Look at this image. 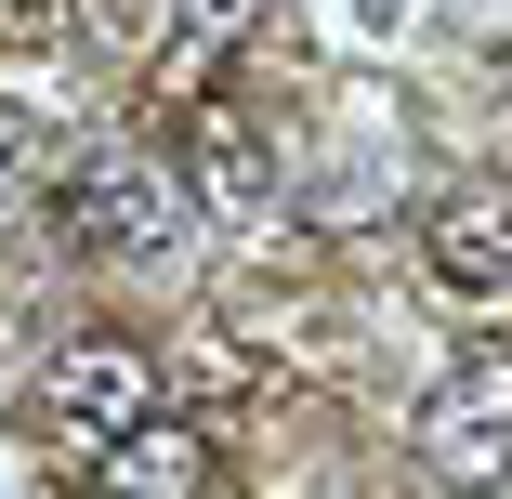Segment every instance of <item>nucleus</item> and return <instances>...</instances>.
<instances>
[{
    "instance_id": "f03ea898",
    "label": "nucleus",
    "mask_w": 512,
    "mask_h": 499,
    "mask_svg": "<svg viewBox=\"0 0 512 499\" xmlns=\"http://www.w3.org/2000/svg\"><path fill=\"white\" fill-rule=\"evenodd\" d=\"M40 421L79 447V460H106L132 421H158V355L145 342H66L40 368Z\"/></svg>"
},
{
    "instance_id": "6e6552de",
    "label": "nucleus",
    "mask_w": 512,
    "mask_h": 499,
    "mask_svg": "<svg viewBox=\"0 0 512 499\" xmlns=\"http://www.w3.org/2000/svg\"><path fill=\"white\" fill-rule=\"evenodd\" d=\"M27 211H40V145H27V119L0 106V250L27 237Z\"/></svg>"
},
{
    "instance_id": "20e7f679",
    "label": "nucleus",
    "mask_w": 512,
    "mask_h": 499,
    "mask_svg": "<svg viewBox=\"0 0 512 499\" xmlns=\"http://www.w3.org/2000/svg\"><path fill=\"white\" fill-rule=\"evenodd\" d=\"M421 447H434L447 486H499L512 473V355H460L447 368V394L421 408Z\"/></svg>"
},
{
    "instance_id": "39448f33",
    "label": "nucleus",
    "mask_w": 512,
    "mask_h": 499,
    "mask_svg": "<svg viewBox=\"0 0 512 499\" xmlns=\"http://www.w3.org/2000/svg\"><path fill=\"white\" fill-rule=\"evenodd\" d=\"M421 250H434V276H447V289H473V303H512V197H499V184L434 197V211H421Z\"/></svg>"
},
{
    "instance_id": "7ed1b4c3",
    "label": "nucleus",
    "mask_w": 512,
    "mask_h": 499,
    "mask_svg": "<svg viewBox=\"0 0 512 499\" xmlns=\"http://www.w3.org/2000/svg\"><path fill=\"white\" fill-rule=\"evenodd\" d=\"M171 171L211 224H263L276 211V145L250 106H211V92H184V132H171Z\"/></svg>"
},
{
    "instance_id": "1a4fd4ad",
    "label": "nucleus",
    "mask_w": 512,
    "mask_h": 499,
    "mask_svg": "<svg viewBox=\"0 0 512 499\" xmlns=\"http://www.w3.org/2000/svg\"><path fill=\"white\" fill-rule=\"evenodd\" d=\"M79 27L106 40V53H119V40H145V27L171 40V0H79Z\"/></svg>"
},
{
    "instance_id": "423d86ee",
    "label": "nucleus",
    "mask_w": 512,
    "mask_h": 499,
    "mask_svg": "<svg viewBox=\"0 0 512 499\" xmlns=\"http://www.w3.org/2000/svg\"><path fill=\"white\" fill-rule=\"evenodd\" d=\"M92 486H106V499H211V434H197V421H132L106 460H92Z\"/></svg>"
},
{
    "instance_id": "f257e3e1",
    "label": "nucleus",
    "mask_w": 512,
    "mask_h": 499,
    "mask_svg": "<svg viewBox=\"0 0 512 499\" xmlns=\"http://www.w3.org/2000/svg\"><path fill=\"white\" fill-rule=\"evenodd\" d=\"M53 211H66V250L79 263H171L184 224H197V197L158 145H92L66 184H53Z\"/></svg>"
},
{
    "instance_id": "0eeeda50",
    "label": "nucleus",
    "mask_w": 512,
    "mask_h": 499,
    "mask_svg": "<svg viewBox=\"0 0 512 499\" xmlns=\"http://www.w3.org/2000/svg\"><path fill=\"white\" fill-rule=\"evenodd\" d=\"M250 27H263V0H171V40H158L171 92H197V66H224Z\"/></svg>"
}]
</instances>
